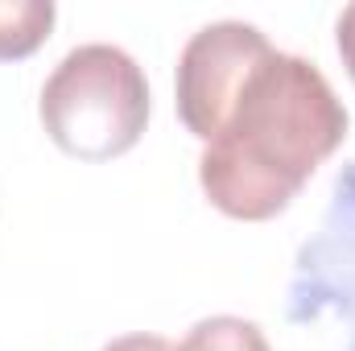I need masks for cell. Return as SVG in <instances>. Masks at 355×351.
I'll use <instances>...</instances> for the list:
<instances>
[{
    "mask_svg": "<svg viewBox=\"0 0 355 351\" xmlns=\"http://www.w3.org/2000/svg\"><path fill=\"white\" fill-rule=\"evenodd\" d=\"M343 137L347 108L327 75L310 58L268 50L198 157L202 194L232 219L265 223L297 198Z\"/></svg>",
    "mask_w": 355,
    "mask_h": 351,
    "instance_id": "1",
    "label": "cell"
},
{
    "mask_svg": "<svg viewBox=\"0 0 355 351\" xmlns=\"http://www.w3.org/2000/svg\"><path fill=\"white\" fill-rule=\"evenodd\" d=\"M37 112L67 157L112 162L128 153L149 124V83L128 50L87 42L50 71Z\"/></svg>",
    "mask_w": 355,
    "mask_h": 351,
    "instance_id": "2",
    "label": "cell"
},
{
    "mask_svg": "<svg viewBox=\"0 0 355 351\" xmlns=\"http://www.w3.org/2000/svg\"><path fill=\"white\" fill-rule=\"evenodd\" d=\"M285 318L293 327L335 323L343 331V351H355V157L331 186L318 232L293 257Z\"/></svg>",
    "mask_w": 355,
    "mask_h": 351,
    "instance_id": "3",
    "label": "cell"
},
{
    "mask_svg": "<svg viewBox=\"0 0 355 351\" xmlns=\"http://www.w3.org/2000/svg\"><path fill=\"white\" fill-rule=\"evenodd\" d=\"M268 37L248 21H215L202 25L178 58V120L207 145L240 91L244 75L265 58Z\"/></svg>",
    "mask_w": 355,
    "mask_h": 351,
    "instance_id": "4",
    "label": "cell"
},
{
    "mask_svg": "<svg viewBox=\"0 0 355 351\" xmlns=\"http://www.w3.org/2000/svg\"><path fill=\"white\" fill-rule=\"evenodd\" d=\"M50 0H0V62L29 58L54 29Z\"/></svg>",
    "mask_w": 355,
    "mask_h": 351,
    "instance_id": "5",
    "label": "cell"
},
{
    "mask_svg": "<svg viewBox=\"0 0 355 351\" xmlns=\"http://www.w3.org/2000/svg\"><path fill=\"white\" fill-rule=\"evenodd\" d=\"M178 351H272L265 331L248 318L236 314H211L202 323H194L182 339Z\"/></svg>",
    "mask_w": 355,
    "mask_h": 351,
    "instance_id": "6",
    "label": "cell"
},
{
    "mask_svg": "<svg viewBox=\"0 0 355 351\" xmlns=\"http://www.w3.org/2000/svg\"><path fill=\"white\" fill-rule=\"evenodd\" d=\"M339 58H343V67L355 83V4H347L339 12Z\"/></svg>",
    "mask_w": 355,
    "mask_h": 351,
    "instance_id": "7",
    "label": "cell"
},
{
    "mask_svg": "<svg viewBox=\"0 0 355 351\" xmlns=\"http://www.w3.org/2000/svg\"><path fill=\"white\" fill-rule=\"evenodd\" d=\"M103 351H178L170 339H162V335H145V331H137V335H120V339H112Z\"/></svg>",
    "mask_w": 355,
    "mask_h": 351,
    "instance_id": "8",
    "label": "cell"
}]
</instances>
